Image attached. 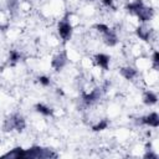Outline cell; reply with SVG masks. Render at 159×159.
Masks as SVG:
<instances>
[{"label":"cell","instance_id":"cell-4","mask_svg":"<svg viewBox=\"0 0 159 159\" xmlns=\"http://www.w3.org/2000/svg\"><path fill=\"white\" fill-rule=\"evenodd\" d=\"M96 63L102 67L103 70H108V65H109V57L104 53H98L96 56Z\"/></svg>","mask_w":159,"mask_h":159},{"label":"cell","instance_id":"cell-17","mask_svg":"<svg viewBox=\"0 0 159 159\" xmlns=\"http://www.w3.org/2000/svg\"><path fill=\"white\" fill-rule=\"evenodd\" d=\"M153 62H154V67H155V68H158V52H154Z\"/></svg>","mask_w":159,"mask_h":159},{"label":"cell","instance_id":"cell-10","mask_svg":"<svg viewBox=\"0 0 159 159\" xmlns=\"http://www.w3.org/2000/svg\"><path fill=\"white\" fill-rule=\"evenodd\" d=\"M157 99H158L157 96L153 92H150V91L144 94V103L145 104H149V106L150 104H154V103H157Z\"/></svg>","mask_w":159,"mask_h":159},{"label":"cell","instance_id":"cell-8","mask_svg":"<svg viewBox=\"0 0 159 159\" xmlns=\"http://www.w3.org/2000/svg\"><path fill=\"white\" fill-rule=\"evenodd\" d=\"M14 120H15V129L19 130V132H21L25 128V125H26L25 119L21 116H14Z\"/></svg>","mask_w":159,"mask_h":159},{"label":"cell","instance_id":"cell-6","mask_svg":"<svg viewBox=\"0 0 159 159\" xmlns=\"http://www.w3.org/2000/svg\"><path fill=\"white\" fill-rule=\"evenodd\" d=\"M117 35L113 32V31H108V32H106L104 34V42H106V45H108V46H114L116 43H117Z\"/></svg>","mask_w":159,"mask_h":159},{"label":"cell","instance_id":"cell-14","mask_svg":"<svg viewBox=\"0 0 159 159\" xmlns=\"http://www.w3.org/2000/svg\"><path fill=\"white\" fill-rule=\"evenodd\" d=\"M9 60H10V62H11V63H16V62L20 60V53H19L17 51H15V50L10 51V56H9Z\"/></svg>","mask_w":159,"mask_h":159},{"label":"cell","instance_id":"cell-15","mask_svg":"<svg viewBox=\"0 0 159 159\" xmlns=\"http://www.w3.org/2000/svg\"><path fill=\"white\" fill-rule=\"evenodd\" d=\"M96 29L99 31V32H102L103 35L106 34V32H108L111 29L107 26V25H103V24H98V25H96Z\"/></svg>","mask_w":159,"mask_h":159},{"label":"cell","instance_id":"cell-16","mask_svg":"<svg viewBox=\"0 0 159 159\" xmlns=\"http://www.w3.org/2000/svg\"><path fill=\"white\" fill-rule=\"evenodd\" d=\"M39 82H40L42 86H48V84H50V78L46 77V76H40V77H39Z\"/></svg>","mask_w":159,"mask_h":159},{"label":"cell","instance_id":"cell-5","mask_svg":"<svg viewBox=\"0 0 159 159\" xmlns=\"http://www.w3.org/2000/svg\"><path fill=\"white\" fill-rule=\"evenodd\" d=\"M135 14L138 15V17H139L140 21H148V20L150 19V16H152L150 9H147V7H144V6H142Z\"/></svg>","mask_w":159,"mask_h":159},{"label":"cell","instance_id":"cell-1","mask_svg":"<svg viewBox=\"0 0 159 159\" xmlns=\"http://www.w3.org/2000/svg\"><path fill=\"white\" fill-rule=\"evenodd\" d=\"M58 34H60V36L65 41L68 40L71 37V34H72V26H71V24L67 22V21H61L58 24Z\"/></svg>","mask_w":159,"mask_h":159},{"label":"cell","instance_id":"cell-11","mask_svg":"<svg viewBox=\"0 0 159 159\" xmlns=\"http://www.w3.org/2000/svg\"><path fill=\"white\" fill-rule=\"evenodd\" d=\"M142 6H143L142 0H135V1H133V2H130V4H128V5H127V9H128V11L137 12Z\"/></svg>","mask_w":159,"mask_h":159},{"label":"cell","instance_id":"cell-12","mask_svg":"<svg viewBox=\"0 0 159 159\" xmlns=\"http://www.w3.org/2000/svg\"><path fill=\"white\" fill-rule=\"evenodd\" d=\"M137 34H138V36H139L142 40H144V41H147V40L149 39V30H148L147 27L139 26V27L137 29Z\"/></svg>","mask_w":159,"mask_h":159},{"label":"cell","instance_id":"cell-2","mask_svg":"<svg viewBox=\"0 0 159 159\" xmlns=\"http://www.w3.org/2000/svg\"><path fill=\"white\" fill-rule=\"evenodd\" d=\"M66 61H67L66 55L61 52V53H58V55H56V56L53 57V60H52V67L58 71V70H61V68L66 65Z\"/></svg>","mask_w":159,"mask_h":159},{"label":"cell","instance_id":"cell-13","mask_svg":"<svg viewBox=\"0 0 159 159\" xmlns=\"http://www.w3.org/2000/svg\"><path fill=\"white\" fill-rule=\"evenodd\" d=\"M107 127H108V120H107V119H101V120L93 127V130H96V132L103 130V129H106Z\"/></svg>","mask_w":159,"mask_h":159},{"label":"cell","instance_id":"cell-7","mask_svg":"<svg viewBox=\"0 0 159 159\" xmlns=\"http://www.w3.org/2000/svg\"><path fill=\"white\" fill-rule=\"evenodd\" d=\"M120 73L127 80H133L137 76V71L134 68H132V67H124V68H122L120 70Z\"/></svg>","mask_w":159,"mask_h":159},{"label":"cell","instance_id":"cell-18","mask_svg":"<svg viewBox=\"0 0 159 159\" xmlns=\"http://www.w3.org/2000/svg\"><path fill=\"white\" fill-rule=\"evenodd\" d=\"M101 1L107 6H112V4H113V0H101Z\"/></svg>","mask_w":159,"mask_h":159},{"label":"cell","instance_id":"cell-3","mask_svg":"<svg viewBox=\"0 0 159 159\" xmlns=\"http://www.w3.org/2000/svg\"><path fill=\"white\" fill-rule=\"evenodd\" d=\"M142 122L144 124H148L150 127H158L159 125V117L157 113H150L149 116L142 118Z\"/></svg>","mask_w":159,"mask_h":159},{"label":"cell","instance_id":"cell-9","mask_svg":"<svg viewBox=\"0 0 159 159\" xmlns=\"http://www.w3.org/2000/svg\"><path fill=\"white\" fill-rule=\"evenodd\" d=\"M36 111H37L39 113L43 114V116H51V114H52V109H51L50 107H47V106L42 104V103L36 104Z\"/></svg>","mask_w":159,"mask_h":159}]
</instances>
